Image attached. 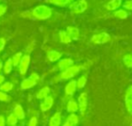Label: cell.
Returning a JSON list of instances; mask_svg holds the SVG:
<instances>
[{"instance_id":"1","label":"cell","mask_w":132,"mask_h":126,"mask_svg":"<svg viewBox=\"0 0 132 126\" xmlns=\"http://www.w3.org/2000/svg\"><path fill=\"white\" fill-rule=\"evenodd\" d=\"M33 15L35 19L37 20H46L49 19L52 17L53 14V10L51 8H49L46 5H39V6H35L33 10Z\"/></svg>"},{"instance_id":"2","label":"cell","mask_w":132,"mask_h":126,"mask_svg":"<svg viewBox=\"0 0 132 126\" xmlns=\"http://www.w3.org/2000/svg\"><path fill=\"white\" fill-rule=\"evenodd\" d=\"M81 69V66L79 64H72L69 66L68 68L62 70L61 73L56 76V81H64V80H71L73 78L75 75H77L80 73Z\"/></svg>"},{"instance_id":"3","label":"cell","mask_w":132,"mask_h":126,"mask_svg":"<svg viewBox=\"0 0 132 126\" xmlns=\"http://www.w3.org/2000/svg\"><path fill=\"white\" fill-rule=\"evenodd\" d=\"M69 9L73 15H80L88 9V3L86 0H74L69 6Z\"/></svg>"},{"instance_id":"4","label":"cell","mask_w":132,"mask_h":126,"mask_svg":"<svg viewBox=\"0 0 132 126\" xmlns=\"http://www.w3.org/2000/svg\"><path fill=\"white\" fill-rule=\"evenodd\" d=\"M110 41V35L106 32H101V33L96 34L92 35L90 38V42L94 45H104Z\"/></svg>"},{"instance_id":"5","label":"cell","mask_w":132,"mask_h":126,"mask_svg":"<svg viewBox=\"0 0 132 126\" xmlns=\"http://www.w3.org/2000/svg\"><path fill=\"white\" fill-rule=\"evenodd\" d=\"M30 62H31V56L29 54L23 55L22 58L20 60V63L18 64V70L21 75H24L28 71V68L30 65Z\"/></svg>"},{"instance_id":"6","label":"cell","mask_w":132,"mask_h":126,"mask_svg":"<svg viewBox=\"0 0 132 126\" xmlns=\"http://www.w3.org/2000/svg\"><path fill=\"white\" fill-rule=\"evenodd\" d=\"M78 105H79V112L81 115H84L87 111V106H88V93H81L78 97Z\"/></svg>"},{"instance_id":"7","label":"cell","mask_w":132,"mask_h":126,"mask_svg":"<svg viewBox=\"0 0 132 126\" xmlns=\"http://www.w3.org/2000/svg\"><path fill=\"white\" fill-rule=\"evenodd\" d=\"M124 101L127 111L128 112L130 115H132V84L127 88L126 93H125Z\"/></svg>"},{"instance_id":"8","label":"cell","mask_w":132,"mask_h":126,"mask_svg":"<svg viewBox=\"0 0 132 126\" xmlns=\"http://www.w3.org/2000/svg\"><path fill=\"white\" fill-rule=\"evenodd\" d=\"M53 103H54V100L53 97L51 95H48L47 97H45L44 99H43V102L40 104V109L42 112H47L53 107Z\"/></svg>"},{"instance_id":"9","label":"cell","mask_w":132,"mask_h":126,"mask_svg":"<svg viewBox=\"0 0 132 126\" xmlns=\"http://www.w3.org/2000/svg\"><path fill=\"white\" fill-rule=\"evenodd\" d=\"M77 84H76L75 80H72L71 79L68 82V84L65 85L64 88V92H65V94L68 95V96H72V95L75 93L76 90H77Z\"/></svg>"},{"instance_id":"10","label":"cell","mask_w":132,"mask_h":126,"mask_svg":"<svg viewBox=\"0 0 132 126\" xmlns=\"http://www.w3.org/2000/svg\"><path fill=\"white\" fill-rule=\"evenodd\" d=\"M80 118L75 113H72L65 120V122L63 123L64 126H75L79 123Z\"/></svg>"},{"instance_id":"11","label":"cell","mask_w":132,"mask_h":126,"mask_svg":"<svg viewBox=\"0 0 132 126\" xmlns=\"http://www.w3.org/2000/svg\"><path fill=\"white\" fill-rule=\"evenodd\" d=\"M74 64L73 60L71 58H62V59H60L57 63V68L61 71L62 70L66 69V68H68L69 66L72 65Z\"/></svg>"},{"instance_id":"12","label":"cell","mask_w":132,"mask_h":126,"mask_svg":"<svg viewBox=\"0 0 132 126\" xmlns=\"http://www.w3.org/2000/svg\"><path fill=\"white\" fill-rule=\"evenodd\" d=\"M37 84V81H35V79H33L31 76H29L28 78H26L21 82V89L22 90H28L30 88L35 86Z\"/></svg>"},{"instance_id":"13","label":"cell","mask_w":132,"mask_h":126,"mask_svg":"<svg viewBox=\"0 0 132 126\" xmlns=\"http://www.w3.org/2000/svg\"><path fill=\"white\" fill-rule=\"evenodd\" d=\"M73 1L74 0H46L47 3L59 8H65L67 6H70Z\"/></svg>"},{"instance_id":"14","label":"cell","mask_w":132,"mask_h":126,"mask_svg":"<svg viewBox=\"0 0 132 126\" xmlns=\"http://www.w3.org/2000/svg\"><path fill=\"white\" fill-rule=\"evenodd\" d=\"M122 6V0H110L107 3L106 9L109 11H115Z\"/></svg>"},{"instance_id":"15","label":"cell","mask_w":132,"mask_h":126,"mask_svg":"<svg viewBox=\"0 0 132 126\" xmlns=\"http://www.w3.org/2000/svg\"><path fill=\"white\" fill-rule=\"evenodd\" d=\"M62 54L60 52L56 51V50H51L47 53V59L52 63L58 62L61 58H62Z\"/></svg>"},{"instance_id":"16","label":"cell","mask_w":132,"mask_h":126,"mask_svg":"<svg viewBox=\"0 0 132 126\" xmlns=\"http://www.w3.org/2000/svg\"><path fill=\"white\" fill-rule=\"evenodd\" d=\"M66 111L68 113H77L79 111V105H78V102L75 101L74 99H71L67 102V105H66Z\"/></svg>"},{"instance_id":"17","label":"cell","mask_w":132,"mask_h":126,"mask_svg":"<svg viewBox=\"0 0 132 126\" xmlns=\"http://www.w3.org/2000/svg\"><path fill=\"white\" fill-rule=\"evenodd\" d=\"M62 114L60 112H56L53 116L50 118L49 121V125L51 126H59L62 123Z\"/></svg>"},{"instance_id":"18","label":"cell","mask_w":132,"mask_h":126,"mask_svg":"<svg viewBox=\"0 0 132 126\" xmlns=\"http://www.w3.org/2000/svg\"><path fill=\"white\" fill-rule=\"evenodd\" d=\"M66 31H67V33L69 34V35H70L72 40H78L80 38V30L75 26H68Z\"/></svg>"},{"instance_id":"19","label":"cell","mask_w":132,"mask_h":126,"mask_svg":"<svg viewBox=\"0 0 132 126\" xmlns=\"http://www.w3.org/2000/svg\"><path fill=\"white\" fill-rule=\"evenodd\" d=\"M59 40L62 44H70L72 41V39L71 38V36L66 30H61V31H59Z\"/></svg>"},{"instance_id":"20","label":"cell","mask_w":132,"mask_h":126,"mask_svg":"<svg viewBox=\"0 0 132 126\" xmlns=\"http://www.w3.org/2000/svg\"><path fill=\"white\" fill-rule=\"evenodd\" d=\"M13 113L16 115L18 120H24V119L26 118V113H24V108L22 107L21 104H16V105L15 106Z\"/></svg>"},{"instance_id":"21","label":"cell","mask_w":132,"mask_h":126,"mask_svg":"<svg viewBox=\"0 0 132 126\" xmlns=\"http://www.w3.org/2000/svg\"><path fill=\"white\" fill-rule=\"evenodd\" d=\"M50 93H51L50 88L48 87V86H44V87L41 88V89L37 92L36 98L39 99V100H43V99H44L45 97H47L48 95L50 94Z\"/></svg>"},{"instance_id":"22","label":"cell","mask_w":132,"mask_h":126,"mask_svg":"<svg viewBox=\"0 0 132 126\" xmlns=\"http://www.w3.org/2000/svg\"><path fill=\"white\" fill-rule=\"evenodd\" d=\"M114 17H116L117 19H126L127 17H128V13L127 12L126 9H117L114 11Z\"/></svg>"},{"instance_id":"23","label":"cell","mask_w":132,"mask_h":126,"mask_svg":"<svg viewBox=\"0 0 132 126\" xmlns=\"http://www.w3.org/2000/svg\"><path fill=\"white\" fill-rule=\"evenodd\" d=\"M13 64H12L11 58L7 59V60L5 62V64H3V68L2 71L4 72L5 75H9L10 73L12 72V69H13Z\"/></svg>"},{"instance_id":"24","label":"cell","mask_w":132,"mask_h":126,"mask_svg":"<svg viewBox=\"0 0 132 126\" xmlns=\"http://www.w3.org/2000/svg\"><path fill=\"white\" fill-rule=\"evenodd\" d=\"M87 75H82L77 79L76 81V84H77V88L78 89H82V88L85 87L87 84Z\"/></svg>"},{"instance_id":"25","label":"cell","mask_w":132,"mask_h":126,"mask_svg":"<svg viewBox=\"0 0 132 126\" xmlns=\"http://www.w3.org/2000/svg\"><path fill=\"white\" fill-rule=\"evenodd\" d=\"M6 121V123H7L8 125L14 126V125H15V124L17 123V122H18V118H17L16 115H15V113H10V114L8 115Z\"/></svg>"},{"instance_id":"26","label":"cell","mask_w":132,"mask_h":126,"mask_svg":"<svg viewBox=\"0 0 132 126\" xmlns=\"http://www.w3.org/2000/svg\"><path fill=\"white\" fill-rule=\"evenodd\" d=\"M14 88V84L10 82H4L2 84H0V90L5 93H8V92L12 91Z\"/></svg>"},{"instance_id":"27","label":"cell","mask_w":132,"mask_h":126,"mask_svg":"<svg viewBox=\"0 0 132 126\" xmlns=\"http://www.w3.org/2000/svg\"><path fill=\"white\" fill-rule=\"evenodd\" d=\"M23 56V54L21 52H18V53H15V55L12 56L11 61H12V64H13V66H17L18 64L20 63V60Z\"/></svg>"},{"instance_id":"28","label":"cell","mask_w":132,"mask_h":126,"mask_svg":"<svg viewBox=\"0 0 132 126\" xmlns=\"http://www.w3.org/2000/svg\"><path fill=\"white\" fill-rule=\"evenodd\" d=\"M123 63L128 68H132V54H128L123 57Z\"/></svg>"},{"instance_id":"29","label":"cell","mask_w":132,"mask_h":126,"mask_svg":"<svg viewBox=\"0 0 132 126\" xmlns=\"http://www.w3.org/2000/svg\"><path fill=\"white\" fill-rule=\"evenodd\" d=\"M10 101H11V97L6 93H5V92L0 90V102H10Z\"/></svg>"},{"instance_id":"30","label":"cell","mask_w":132,"mask_h":126,"mask_svg":"<svg viewBox=\"0 0 132 126\" xmlns=\"http://www.w3.org/2000/svg\"><path fill=\"white\" fill-rule=\"evenodd\" d=\"M21 17H24V18H27V19H35L33 15V12L32 11H24L21 14Z\"/></svg>"},{"instance_id":"31","label":"cell","mask_w":132,"mask_h":126,"mask_svg":"<svg viewBox=\"0 0 132 126\" xmlns=\"http://www.w3.org/2000/svg\"><path fill=\"white\" fill-rule=\"evenodd\" d=\"M122 6L124 8V9L132 11V0H127V1H125Z\"/></svg>"},{"instance_id":"32","label":"cell","mask_w":132,"mask_h":126,"mask_svg":"<svg viewBox=\"0 0 132 126\" xmlns=\"http://www.w3.org/2000/svg\"><path fill=\"white\" fill-rule=\"evenodd\" d=\"M37 123H38V120H37L36 117H32L30 119L29 122H28V125L29 126H36Z\"/></svg>"},{"instance_id":"33","label":"cell","mask_w":132,"mask_h":126,"mask_svg":"<svg viewBox=\"0 0 132 126\" xmlns=\"http://www.w3.org/2000/svg\"><path fill=\"white\" fill-rule=\"evenodd\" d=\"M6 10H7L6 6H5V5H3V4H0V17H3V16L6 14Z\"/></svg>"},{"instance_id":"34","label":"cell","mask_w":132,"mask_h":126,"mask_svg":"<svg viewBox=\"0 0 132 126\" xmlns=\"http://www.w3.org/2000/svg\"><path fill=\"white\" fill-rule=\"evenodd\" d=\"M6 46V39L0 37V52H2Z\"/></svg>"},{"instance_id":"35","label":"cell","mask_w":132,"mask_h":126,"mask_svg":"<svg viewBox=\"0 0 132 126\" xmlns=\"http://www.w3.org/2000/svg\"><path fill=\"white\" fill-rule=\"evenodd\" d=\"M35 49V42H33V43H31V44L29 45V46L26 47V51L27 52L28 54L29 53H31L33 50Z\"/></svg>"},{"instance_id":"36","label":"cell","mask_w":132,"mask_h":126,"mask_svg":"<svg viewBox=\"0 0 132 126\" xmlns=\"http://www.w3.org/2000/svg\"><path fill=\"white\" fill-rule=\"evenodd\" d=\"M30 76H31L33 79H35V81H37V82L40 80V76H39V75L37 73H32L31 75H30Z\"/></svg>"},{"instance_id":"37","label":"cell","mask_w":132,"mask_h":126,"mask_svg":"<svg viewBox=\"0 0 132 126\" xmlns=\"http://www.w3.org/2000/svg\"><path fill=\"white\" fill-rule=\"evenodd\" d=\"M6 125V118L4 115H0V126Z\"/></svg>"},{"instance_id":"38","label":"cell","mask_w":132,"mask_h":126,"mask_svg":"<svg viewBox=\"0 0 132 126\" xmlns=\"http://www.w3.org/2000/svg\"><path fill=\"white\" fill-rule=\"evenodd\" d=\"M5 82V75L3 73H0V84H2Z\"/></svg>"},{"instance_id":"39","label":"cell","mask_w":132,"mask_h":126,"mask_svg":"<svg viewBox=\"0 0 132 126\" xmlns=\"http://www.w3.org/2000/svg\"><path fill=\"white\" fill-rule=\"evenodd\" d=\"M2 68H3V63L2 61H0V72L2 71Z\"/></svg>"}]
</instances>
